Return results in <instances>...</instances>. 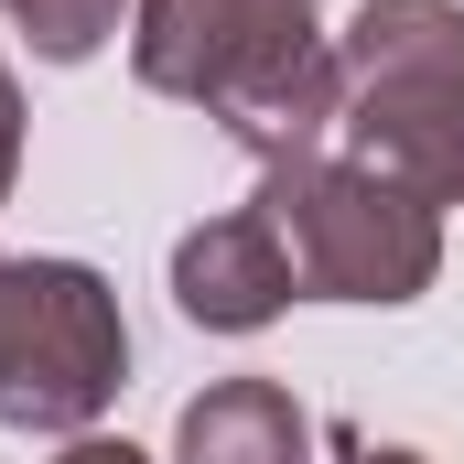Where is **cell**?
<instances>
[{"label":"cell","instance_id":"obj_2","mask_svg":"<svg viewBox=\"0 0 464 464\" xmlns=\"http://www.w3.org/2000/svg\"><path fill=\"white\" fill-rule=\"evenodd\" d=\"M130 335L98 270L76 259H0V421L22 432H87L109 411Z\"/></svg>","mask_w":464,"mask_h":464},{"label":"cell","instance_id":"obj_9","mask_svg":"<svg viewBox=\"0 0 464 464\" xmlns=\"http://www.w3.org/2000/svg\"><path fill=\"white\" fill-rule=\"evenodd\" d=\"M0 11L33 33V54H44V65H87V54L119 33V0H0Z\"/></svg>","mask_w":464,"mask_h":464},{"label":"cell","instance_id":"obj_7","mask_svg":"<svg viewBox=\"0 0 464 464\" xmlns=\"http://www.w3.org/2000/svg\"><path fill=\"white\" fill-rule=\"evenodd\" d=\"M173 464H314V421L281 378H217L206 400H184Z\"/></svg>","mask_w":464,"mask_h":464},{"label":"cell","instance_id":"obj_5","mask_svg":"<svg viewBox=\"0 0 464 464\" xmlns=\"http://www.w3.org/2000/svg\"><path fill=\"white\" fill-rule=\"evenodd\" d=\"M206 119L227 130L237 151H259L270 173L281 162H314V140L346 119V65H335V44H270V54H248L227 87L206 98Z\"/></svg>","mask_w":464,"mask_h":464},{"label":"cell","instance_id":"obj_6","mask_svg":"<svg viewBox=\"0 0 464 464\" xmlns=\"http://www.w3.org/2000/svg\"><path fill=\"white\" fill-rule=\"evenodd\" d=\"M292 292H303V281H292V248L270 227V206L206 217V227L173 248V303H184V324H206V335H259Z\"/></svg>","mask_w":464,"mask_h":464},{"label":"cell","instance_id":"obj_8","mask_svg":"<svg viewBox=\"0 0 464 464\" xmlns=\"http://www.w3.org/2000/svg\"><path fill=\"white\" fill-rule=\"evenodd\" d=\"M335 65H346V87H464V11L454 0H367Z\"/></svg>","mask_w":464,"mask_h":464},{"label":"cell","instance_id":"obj_4","mask_svg":"<svg viewBox=\"0 0 464 464\" xmlns=\"http://www.w3.org/2000/svg\"><path fill=\"white\" fill-rule=\"evenodd\" d=\"M335 140H346L356 173H378L411 206L464 195V87H346Z\"/></svg>","mask_w":464,"mask_h":464},{"label":"cell","instance_id":"obj_1","mask_svg":"<svg viewBox=\"0 0 464 464\" xmlns=\"http://www.w3.org/2000/svg\"><path fill=\"white\" fill-rule=\"evenodd\" d=\"M259 206H270V227L292 248V281H303L314 303H411V292H432V270H443L432 206L389 195V184L356 173V162H281V173L259 184Z\"/></svg>","mask_w":464,"mask_h":464},{"label":"cell","instance_id":"obj_11","mask_svg":"<svg viewBox=\"0 0 464 464\" xmlns=\"http://www.w3.org/2000/svg\"><path fill=\"white\" fill-rule=\"evenodd\" d=\"M54 464H140V454H130V443H65Z\"/></svg>","mask_w":464,"mask_h":464},{"label":"cell","instance_id":"obj_12","mask_svg":"<svg viewBox=\"0 0 464 464\" xmlns=\"http://www.w3.org/2000/svg\"><path fill=\"white\" fill-rule=\"evenodd\" d=\"M346 464H421V454H389V443H346Z\"/></svg>","mask_w":464,"mask_h":464},{"label":"cell","instance_id":"obj_3","mask_svg":"<svg viewBox=\"0 0 464 464\" xmlns=\"http://www.w3.org/2000/svg\"><path fill=\"white\" fill-rule=\"evenodd\" d=\"M314 33V0H140V33H130V65L151 98H217L248 54L270 44H303Z\"/></svg>","mask_w":464,"mask_h":464},{"label":"cell","instance_id":"obj_10","mask_svg":"<svg viewBox=\"0 0 464 464\" xmlns=\"http://www.w3.org/2000/svg\"><path fill=\"white\" fill-rule=\"evenodd\" d=\"M11 162H22V87H11V65H0V195H11Z\"/></svg>","mask_w":464,"mask_h":464}]
</instances>
